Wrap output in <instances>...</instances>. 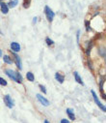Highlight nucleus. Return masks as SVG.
<instances>
[{
	"mask_svg": "<svg viewBox=\"0 0 106 123\" xmlns=\"http://www.w3.org/2000/svg\"><path fill=\"white\" fill-rule=\"evenodd\" d=\"M5 74H6L11 80H13L14 81H16L17 83H22L23 78H22V76L20 75V73L16 72V71L11 70V69H7V70L5 71Z\"/></svg>",
	"mask_w": 106,
	"mask_h": 123,
	"instance_id": "obj_1",
	"label": "nucleus"
},
{
	"mask_svg": "<svg viewBox=\"0 0 106 123\" xmlns=\"http://www.w3.org/2000/svg\"><path fill=\"white\" fill-rule=\"evenodd\" d=\"M45 16H46V18L49 22H51L53 19H54V17H55V13L48 7V6H45Z\"/></svg>",
	"mask_w": 106,
	"mask_h": 123,
	"instance_id": "obj_2",
	"label": "nucleus"
},
{
	"mask_svg": "<svg viewBox=\"0 0 106 123\" xmlns=\"http://www.w3.org/2000/svg\"><path fill=\"white\" fill-rule=\"evenodd\" d=\"M91 93H92V95H93V98H94V100H95V104L98 106V108L101 110V111H103L104 112L106 111V109H105V106L104 105H102L101 104V102L98 100V98H97V96H96V94H95V90H91Z\"/></svg>",
	"mask_w": 106,
	"mask_h": 123,
	"instance_id": "obj_3",
	"label": "nucleus"
},
{
	"mask_svg": "<svg viewBox=\"0 0 106 123\" xmlns=\"http://www.w3.org/2000/svg\"><path fill=\"white\" fill-rule=\"evenodd\" d=\"M4 103H5V105L9 108V109H12V108H14V106H15V102H14V100L12 99V97L9 95V94H7V95H5L4 96Z\"/></svg>",
	"mask_w": 106,
	"mask_h": 123,
	"instance_id": "obj_4",
	"label": "nucleus"
},
{
	"mask_svg": "<svg viewBox=\"0 0 106 123\" xmlns=\"http://www.w3.org/2000/svg\"><path fill=\"white\" fill-rule=\"evenodd\" d=\"M37 99L39 100V102H40L43 106H45V107L49 106V101H48L45 97H44L42 94H37Z\"/></svg>",
	"mask_w": 106,
	"mask_h": 123,
	"instance_id": "obj_5",
	"label": "nucleus"
},
{
	"mask_svg": "<svg viewBox=\"0 0 106 123\" xmlns=\"http://www.w3.org/2000/svg\"><path fill=\"white\" fill-rule=\"evenodd\" d=\"M12 54H13V56L15 57V60H16V64H17V66L18 67V69H19V70H21V69H22V63H21V59H20V57L17 55V52L12 51Z\"/></svg>",
	"mask_w": 106,
	"mask_h": 123,
	"instance_id": "obj_6",
	"label": "nucleus"
},
{
	"mask_svg": "<svg viewBox=\"0 0 106 123\" xmlns=\"http://www.w3.org/2000/svg\"><path fill=\"white\" fill-rule=\"evenodd\" d=\"M11 49L14 51V52H18L20 50V45L17 42H12L11 43Z\"/></svg>",
	"mask_w": 106,
	"mask_h": 123,
	"instance_id": "obj_7",
	"label": "nucleus"
},
{
	"mask_svg": "<svg viewBox=\"0 0 106 123\" xmlns=\"http://www.w3.org/2000/svg\"><path fill=\"white\" fill-rule=\"evenodd\" d=\"M55 79H56L60 83H63V82H64V80H65V76H64V75H62L61 73L57 72V73L55 74Z\"/></svg>",
	"mask_w": 106,
	"mask_h": 123,
	"instance_id": "obj_8",
	"label": "nucleus"
},
{
	"mask_svg": "<svg viewBox=\"0 0 106 123\" xmlns=\"http://www.w3.org/2000/svg\"><path fill=\"white\" fill-rule=\"evenodd\" d=\"M73 76H74V79H75L76 82H78V83L81 84V85H84V81L82 80L81 77L79 76V74H78L77 72H73Z\"/></svg>",
	"mask_w": 106,
	"mask_h": 123,
	"instance_id": "obj_9",
	"label": "nucleus"
},
{
	"mask_svg": "<svg viewBox=\"0 0 106 123\" xmlns=\"http://www.w3.org/2000/svg\"><path fill=\"white\" fill-rule=\"evenodd\" d=\"M67 116L69 117V119H72V120H74L75 119V114H74V112H73V110H72V109H67Z\"/></svg>",
	"mask_w": 106,
	"mask_h": 123,
	"instance_id": "obj_10",
	"label": "nucleus"
},
{
	"mask_svg": "<svg viewBox=\"0 0 106 123\" xmlns=\"http://www.w3.org/2000/svg\"><path fill=\"white\" fill-rule=\"evenodd\" d=\"M0 7H1V12H2L3 14H5V15H6V14H8V13H9V8H8L7 4L0 2Z\"/></svg>",
	"mask_w": 106,
	"mask_h": 123,
	"instance_id": "obj_11",
	"label": "nucleus"
},
{
	"mask_svg": "<svg viewBox=\"0 0 106 123\" xmlns=\"http://www.w3.org/2000/svg\"><path fill=\"white\" fill-rule=\"evenodd\" d=\"M17 4H18V0H11V1L7 4V6H8V8H14Z\"/></svg>",
	"mask_w": 106,
	"mask_h": 123,
	"instance_id": "obj_12",
	"label": "nucleus"
},
{
	"mask_svg": "<svg viewBox=\"0 0 106 123\" xmlns=\"http://www.w3.org/2000/svg\"><path fill=\"white\" fill-rule=\"evenodd\" d=\"M26 79H27L29 81H34V80H35L34 74H33L32 72H28V73H26Z\"/></svg>",
	"mask_w": 106,
	"mask_h": 123,
	"instance_id": "obj_13",
	"label": "nucleus"
},
{
	"mask_svg": "<svg viewBox=\"0 0 106 123\" xmlns=\"http://www.w3.org/2000/svg\"><path fill=\"white\" fill-rule=\"evenodd\" d=\"M3 60L5 61V63H7V64H13V59L9 55H4L3 56Z\"/></svg>",
	"mask_w": 106,
	"mask_h": 123,
	"instance_id": "obj_14",
	"label": "nucleus"
},
{
	"mask_svg": "<svg viewBox=\"0 0 106 123\" xmlns=\"http://www.w3.org/2000/svg\"><path fill=\"white\" fill-rule=\"evenodd\" d=\"M87 46H88V48H87V49H86V54H87V55H90L91 49H92V48H93V42H92V41H90V42H89V44H88Z\"/></svg>",
	"mask_w": 106,
	"mask_h": 123,
	"instance_id": "obj_15",
	"label": "nucleus"
},
{
	"mask_svg": "<svg viewBox=\"0 0 106 123\" xmlns=\"http://www.w3.org/2000/svg\"><path fill=\"white\" fill-rule=\"evenodd\" d=\"M31 1L32 0H23V8H25V9L29 8L31 5Z\"/></svg>",
	"mask_w": 106,
	"mask_h": 123,
	"instance_id": "obj_16",
	"label": "nucleus"
},
{
	"mask_svg": "<svg viewBox=\"0 0 106 123\" xmlns=\"http://www.w3.org/2000/svg\"><path fill=\"white\" fill-rule=\"evenodd\" d=\"M45 43H46L47 46H53V45H54V41L51 40L49 37H46V38H45Z\"/></svg>",
	"mask_w": 106,
	"mask_h": 123,
	"instance_id": "obj_17",
	"label": "nucleus"
},
{
	"mask_svg": "<svg viewBox=\"0 0 106 123\" xmlns=\"http://www.w3.org/2000/svg\"><path fill=\"white\" fill-rule=\"evenodd\" d=\"M98 52L101 56H103V58L105 57V48L104 47H100L99 49H98Z\"/></svg>",
	"mask_w": 106,
	"mask_h": 123,
	"instance_id": "obj_18",
	"label": "nucleus"
},
{
	"mask_svg": "<svg viewBox=\"0 0 106 123\" xmlns=\"http://www.w3.org/2000/svg\"><path fill=\"white\" fill-rule=\"evenodd\" d=\"M8 84V82L6 81V80H4L3 78H0V85H2V86H6Z\"/></svg>",
	"mask_w": 106,
	"mask_h": 123,
	"instance_id": "obj_19",
	"label": "nucleus"
},
{
	"mask_svg": "<svg viewBox=\"0 0 106 123\" xmlns=\"http://www.w3.org/2000/svg\"><path fill=\"white\" fill-rule=\"evenodd\" d=\"M39 87H40V89L42 90V92H43V93H47V91H46V88H45V85H43V84H40L39 85Z\"/></svg>",
	"mask_w": 106,
	"mask_h": 123,
	"instance_id": "obj_20",
	"label": "nucleus"
},
{
	"mask_svg": "<svg viewBox=\"0 0 106 123\" xmlns=\"http://www.w3.org/2000/svg\"><path fill=\"white\" fill-rule=\"evenodd\" d=\"M85 26H86V30H87V31H90V30H91V27H90V21L86 20V21H85Z\"/></svg>",
	"mask_w": 106,
	"mask_h": 123,
	"instance_id": "obj_21",
	"label": "nucleus"
},
{
	"mask_svg": "<svg viewBox=\"0 0 106 123\" xmlns=\"http://www.w3.org/2000/svg\"><path fill=\"white\" fill-rule=\"evenodd\" d=\"M79 34H80V30H78L77 33H76V41L78 44H79Z\"/></svg>",
	"mask_w": 106,
	"mask_h": 123,
	"instance_id": "obj_22",
	"label": "nucleus"
},
{
	"mask_svg": "<svg viewBox=\"0 0 106 123\" xmlns=\"http://www.w3.org/2000/svg\"><path fill=\"white\" fill-rule=\"evenodd\" d=\"M61 123H70V122H69V120H67V119H65V118H63V119L61 120Z\"/></svg>",
	"mask_w": 106,
	"mask_h": 123,
	"instance_id": "obj_23",
	"label": "nucleus"
},
{
	"mask_svg": "<svg viewBox=\"0 0 106 123\" xmlns=\"http://www.w3.org/2000/svg\"><path fill=\"white\" fill-rule=\"evenodd\" d=\"M88 64H89V66H90V69H91V70H94V67H93V64H92V62H91V60L88 61Z\"/></svg>",
	"mask_w": 106,
	"mask_h": 123,
	"instance_id": "obj_24",
	"label": "nucleus"
},
{
	"mask_svg": "<svg viewBox=\"0 0 106 123\" xmlns=\"http://www.w3.org/2000/svg\"><path fill=\"white\" fill-rule=\"evenodd\" d=\"M37 20H38V18L37 17H35L34 18H33V23L35 24V23H37Z\"/></svg>",
	"mask_w": 106,
	"mask_h": 123,
	"instance_id": "obj_25",
	"label": "nucleus"
},
{
	"mask_svg": "<svg viewBox=\"0 0 106 123\" xmlns=\"http://www.w3.org/2000/svg\"><path fill=\"white\" fill-rule=\"evenodd\" d=\"M44 123H50V122H49V121H48V120H47V119H45V121H44Z\"/></svg>",
	"mask_w": 106,
	"mask_h": 123,
	"instance_id": "obj_26",
	"label": "nucleus"
},
{
	"mask_svg": "<svg viewBox=\"0 0 106 123\" xmlns=\"http://www.w3.org/2000/svg\"><path fill=\"white\" fill-rule=\"evenodd\" d=\"M1 56H2V50L0 49V57H1Z\"/></svg>",
	"mask_w": 106,
	"mask_h": 123,
	"instance_id": "obj_27",
	"label": "nucleus"
},
{
	"mask_svg": "<svg viewBox=\"0 0 106 123\" xmlns=\"http://www.w3.org/2000/svg\"><path fill=\"white\" fill-rule=\"evenodd\" d=\"M0 34H2V32H1V30H0Z\"/></svg>",
	"mask_w": 106,
	"mask_h": 123,
	"instance_id": "obj_28",
	"label": "nucleus"
},
{
	"mask_svg": "<svg viewBox=\"0 0 106 123\" xmlns=\"http://www.w3.org/2000/svg\"><path fill=\"white\" fill-rule=\"evenodd\" d=\"M1 1H3V0H0V2H1Z\"/></svg>",
	"mask_w": 106,
	"mask_h": 123,
	"instance_id": "obj_29",
	"label": "nucleus"
}]
</instances>
